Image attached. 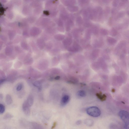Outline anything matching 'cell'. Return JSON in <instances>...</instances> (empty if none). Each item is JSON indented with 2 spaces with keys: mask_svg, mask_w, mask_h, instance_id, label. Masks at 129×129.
<instances>
[{
  "mask_svg": "<svg viewBox=\"0 0 129 129\" xmlns=\"http://www.w3.org/2000/svg\"><path fill=\"white\" fill-rule=\"evenodd\" d=\"M117 10L116 9H112V13L113 15H115L117 13Z\"/></svg>",
  "mask_w": 129,
  "mask_h": 129,
  "instance_id": "20",
  "label": "cell"
},
{
  "mask_svg": "<svg viewBox=\"0 0 129 129\" xmlns=\"http://www.w3.org/2000/svg\"><path fill=\"white\" fill-rule=\"evenodd\" d=\"M13 117V115L11 114L7 113L4 116V118L8 119L12 118Z\"/></svg>",
  "mask_w": 129,
  "mask_h": 129,
  "instance_id": "17",
  "label": "cell"
},
{
  "mask_svg": "<svg viewBox=\"0 0 129 129\" xmlns=\"http://www.w3.org/2000/svg\"><path fill=\"white\" fill-rule=\"evenodd\" d=\"M5 101L6 103L8 105H10L12 103V100L11 95L9 94L6 95L5 98Z\"/></svg>",
  "mask_w": 129,
  "mask_h": 129,
  "instance_id": "7",
  "label": "cell"
},
{
  "mask_svg": "<svg viewBox=\"0 0 129 129\" xmlns=\"http://www.w3.org/2000/svg\"><path fill=\"white\" fill-rule=\"evenodd\" d=\"M85 124L88 126L91 127L94 124V121L91 119H85L84 121Z\"/></svg>",
  "mask_w": 129,
  "mask_h": 129,
  "instance_id": "8",
  "label": "cell"
},
{
  "mask_svg": "<svg viewBox=\"0 0 129 129\" xmlns=\"http://www.w3.org/2000/svg\"><path fill=\"white\" fill-rule=\"evenodd\" d=\"M86 112L88 114L94 117H99L101 114V112L100 109L96 107H89L87 109Z\"/></svg>",
  "mask_w": 129,
  "mask_h": 129,
  "instance_id": "1",
  "label": "cell"
},
{
  "mask_svg": "<svg viewBox=\"0 0 129 129\" xmlns=\"http://www.w3.org/2000/svg\"><path fill=\"white\" fill-rule=\"evenodd\" d=\"M119 4V1L117 0H115L113 1L112 2V5L115 7H116Z\"/></svg>",
  "mask_w": 129,
  "mask_h": 129,
  "instance_id": "18",
  "label": "cell"
},
{
  "mask_svg": "<svg viewBox=\"0 0 129 129\" xmlns=\"http://www.w3.org/2000/svg\"><path fill=\"white\" fill-rule=\"evenodd\" d=\"M125 15V13L124 11H121L119 12L116 17H115L116 19H118L121 18L123 17Z\"/></svg>",
  "mask_w": 129,
  "mask_h": 129,
  "instance_id": "12",
  "label": "cell"
},
{
  "mask_svg": "<svg viewBox=\"0 0 129 129\" xmlns=\"http://www.w3.org/2000/svg\"><path fill=\"white\" fill-rule=\"evenodd\" d=\"M77 95L79 96L84 97L85 96L86 93L84 90H80L78 92Z\"/></svg>",
  "mask_w": 129,
  "mask_h": 129,
  "instance_id": "13",
  "label": "cell"
},
{
  "mask_svg": "<svg viewBox=\"0 0 129 129\" xmlns=\"http://www.w3.org/2000/svg\"><path fill=\"white\" fill-rule=\"evenodd\" d=\"M125 129H129V126H128L127 127L125 128Z\"/></svg>",
  "mask_w": 129,
  "mask_h": 129,
  "instance_id": "24",
  "label": "cell"
},
{
  "mask_svg": "<svg viewBox=\"0 0 129 129\" xmlns=\"http://www.w3.org/2000/svg\"><path fill=\"white\" fill-rule=\"evenodd\" d=\"M23 87V85L22 84H19L16 87V90L18 91H20L22 90Z\"/></svg>",
  "mask_w": 129,
  "mask_h": 129,
  "instance_id": "15",
  "label": "cell"
},
{
  "mask_svg": "<svg viewBox=\"0 0 129 129\" xmlns=\"http://www.w3.org/2000/svg\"><path fill=\"white\" fill-rule=\"evenodd\" d=\"M127 15L129 16V10L127 12Z\"/></svg>",
  "mask_w": 129,
  "mask_h": 129,
  "instance_id": "23",
  "label": "cell"
},
{
  "mask_svg": "<svg viewBox=\"0 0 129 129\" xmlns=\"http://www.w3.org/2000/svg\"><path fill=\"white\" fill-rule=\"evenodd\" d=\"M100 95V94H98L97 96L100 99V100L102 101H103L105 100H106V97H105V96L103 95V96H101Z\"/></svg>",
  "mask_w": 129,
  "mask_h": 129,
  "instance_id": "16",
  "label": "cell"
},
{
  "mask_svg": "<svg viewBox=\"0 0 129 129\" xmlns=\"http://www.w3.org/2000/svg\"><path fill=\"white\" fill-rule=\"evenodd\" d=\"M119 116L124 122L125 127L126 128L129 125V113L126 111L122 110L119 112Z\"/></svg>",
  "mask_w": 129,
  "mask_h": 129,
  "instance_id": "2",
  "label": "cell"
},
{
  "mask_svg": "<svg viewBox=\"0 0 129 129\" xmlns=\"http://www.w3.org/2000/svg\"><path fill=\"white\" fill-rule=\"evenodd\" d=\"M34 85L37 87H38L39 89L41 88V84L40 82H34Z\"/></svg>",
  "mask_w": 129,
  "mask_h": 129,
  "instance_id": "19",
  "label": "cell"
},
{
  "mask_svg": "<svg viewBox=\"0 0 129 129\" xmlns=\"http://www.w3.org/2000/svg\"><path fill=\"white\" fill-rule=\"evenodd\" d=\"M126 44V42L124 41H122L120 42L117 46L116 49H120L122 48H124Z\"/></svg>",
  "mask_w": 129,
  "mask_h": 129,
  "instance_id": "6",
  "label": "cell"
},
{
  "mask_svg": "<svg viewBox=\"0 0 129 129\" xmlns=\"http://www.w3.org/2000/svg\"><path fill=\"white\" fill-rule=\"evenodd\" d=\"M31 129H43L41 125L37 123H32Z\"/></svg>",
  "mask_w": 129,
  "mask_h": 129,
  "instance_id": "10",
  "label": "cell"
},
{
  "mask_svg": "<svg viewBox=\"0 0 129 129\" xmlns=\"http://www.w3.org/2000/svg\"><path fill=\"white\" fill-rule=\"evenodd\" d=\"M81 123V121L80 120H79L77 121L76 122V124L77 125H80Z\"/></svg>",
  "mask_w": 129,
  "mask_h": 129,
  "instance_id": "22",
  "label": "cell"
},
{
  "mask_svg": "<svg viewBox=\"0 0 129 129\" xmlns=\"http://www.w3.org/2000/svg\"><path fill=\"white\" fill-rule=\"evenodd\" d=\"M5 110L4 106L2 104H0V114H2L4 113Z\"/></svg>",
  "mask_w": 129,
  "mask_h": 129,
  "instance_id": "14",
  "label": "cell"
},
{
  "mask_svg": "<svg viewBox=\"0 0 129 129\" xmlns=\"http://www.w3.org/2000/svg\"><path fill=\"white\" fill-rule=\"evenodd\" d=\"M70 100V97L68 95H65L62 97L61 101V105L64 107L66 105Z\"/></svg>",
  "mask_w": 129,
  "mask_h": 129,
  "instance_id": "4",
  "label": "cell"
},
{
  "mask_svg": "<svg viewBox=\"0 0 129 129\" xmlns=\"http://www.w3.org/2000/svg\"><path fill=\"white\" fill-rule=\"evenodd\" d=\"M57 125V122H54L52 126V127L51 129H54L56 125Z\"/></svg>",
  "mask_w": 129,
  "mask_h": 129,
  "instance_id": "21",
  "label": "cell"
},
{
  "mask_svg": "<svg viewBox=\"0 0 129 129\" xmlns=\"http://www.w3.org/2000/svg\"><path fill=\"white\" fill-rule=\"evenodd\" d=\"M30 107L26 103V101L24 102L22 104V110L25 114L27 116H28L30 114Z\"/></svg>",
  "mask_w": 129,
  "mask_h": 129,
  "instance_id": "3",
  "label": "cell"
},
{
  "mask_svg": "<svg viewBox=\"0 0 129 129\" xmlns=\"http://www.w3.org/2000/svg\"><path fill=\"white\" fill-rule=\"evenodd\" d=\"M118 32L117 30L114 28L111 29L110 32L111 35L113 36H116L118 34Z\"/></svg>",
  "mask_w": 129,
  "mask_h": 129,
  "instance_id": "11",
  "label": "cell"
},
{
  "mask_svg": "<svg viewBox=\"0 0 129 129\" xmlns=\"http://www.w3.org/2000/svg\"><path fill=\"white\" fill-rule=\"evenodd\" d=\"M34 101V97L32 95H30L28 97L26 101L29 106L31 107L33 104Z\"/></svg>",
  "mask_w": 129,
  "mask_h": 129,
  "instance_id": "5",
  "label": "cell"
},
{
  "mask_svg": "<svg viewBox=\"0 0 129 129\" xmlns=\"http://www.w3.org/2000/svg\"><path fill=\"white\" fill-rule=\"evenodd\" d=\"M107 41L109 44L113 45L116 43L117 41L115 39L110 37H108L107 39Z\"/></svg>",
  "mask_w": 129,
  "mask_h": 129,
  "instance_id": "9",
  "label": "cell"
}]
</instances>
